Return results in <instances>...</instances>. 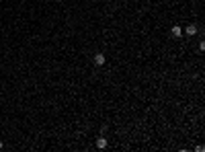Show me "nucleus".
Here are the masks:
<instances>
[{
  "label": "nucleus",
  "instance_id": "2",
  "mask_svg": "<svg viewBox=\"0 0 205 152\" xmlns=\"http://www.w3.org/2000/svg\"><path fill=\"white\" fill-rule=\"evenodd\" d=\"M185 33H187V35H195V33H197V25H189V27L185 29Z\"/></svg>",
  "mask_w": 205,
  "mask_h": 152
},
{
  "label": "nucleus",
  "instance_id": "3",
  "mask_svg": "<svg viewBox=\"0 0 205 152\" xmlns=\"http://www.w3.org/2000/svg\"><path fill=\"white\" fill-rule=\"evenodd\" d=\"M170 33H172L174 37H181V35H182V29L179 27V25H174V27H172V31H170Z\"/></svg>",
  "mask_w": 205,
  "mask_h": 152
},
{
  "label": "nucleus",
  "instance_id": "4",
  "mask_svg": "<svg viewBox=\"0 0 205 152\" xmlns=\"http://www.w3.org/2000/svg\"><path fill=\"white\" fill-rule=\"evenodd\" d=\"M96 148H107V140H105V138H99V140H96Z\"/></svg>",
  "mask_w": 205,
  "mask_h": 152
},
{
  "label": "nucleus",
  "instance_id": "5",
  "mask_svg": "<svg viewBox=\"0 0 205 152\" xmlns=\"http://www.w3.org/2000/svg\"><path fill=\"white\" fill-rule=\"evenodd\" d=\"M0 150H2V142H0Z\"/></svg>",
  "mask_w": 205,
  "mask_h": 152
},
{
  "label": "nucleus",
  "instance_id": "1",
  "mask_svg": "<svg viewBox=\"0 0 205 152\" xmlns=\"http://www.w3.org/2000/svg\"><path fill=\"white\" fill-rule=\"evenodd\" d=\"M94 64H96V66H102V64H105V54H96V56H94Z\"/></svg>",
  "mask_w": 205,
  "mask_h": 152
}]
</instances>
